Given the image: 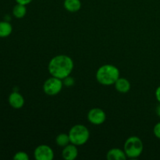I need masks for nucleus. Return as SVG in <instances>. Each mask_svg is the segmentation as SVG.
I'll return each mask as SVG.
<instances>
[{"label": "nucleus", "instance_id": "f03ea898", "mask_svg": "<svg viewBox=\"0 0 160 160\" xmlns=\"http://www.w3.org/2000/svg\"><path fill=\"white\" fill-rule=\"evenodd\" d=\"M120 78V70L112 64H105L100 67L96 72V80L102 85L109 86L115 84Z\"/></svg>", "mask_w": 160, "mask_h": 160}, {"label": "nucleus", "instance_id": "dca6fc26", "mask_svg": "<svg viewBox=\"0 0 160 160\" xmlns=\"http://www.w3.org/2000/svg\"><path fill=\"white\" fill-rule=\"evenodd\" d=\"M13 159L15 160H28L29 159V156L25 152H18L16 153L13 156Z\"/></svg>", "mask_w": 160, "mask_h": 160}, {"label": "nucleus", "instance_id": "6ab92c4d", "mask_svg": "<svg viewBox=\"0 0 160 160\" xmlns=\"http://www.w3.org/2000/svg\"><path fill=\"white\" fill-rule=\"evenodd\" d=\"M17 3H19V4H22V5H25L27 6L28 4L31 3L32 2V0H16Z\"/></svg>", "mask_w": 160, "mask_h": 160}, {"label": "nucleus", "instance_id": "39448f33", "mask_svg": "<svg viewBox=\"0 0 160 160\" xmlns=\"http://www.w3.org/2000/svg\"><path fill=\"white\" fill-rule=\"evenodd\" d=\"M62 86V80L52 76L45 81L43 84V90L46 95H56L61 92Z\"/></svg>", "mask_w": 160, "mask_h": 160}, {"label": "nucleus", "instance_id": "f3484780", "mask_svg": "<svg viewBox=\"0 0 160 160\" xmlns=\"http://www.w3.org/2000/svg\"><path fill=\"white\" fill-rule=\"evenodd\" d=\"M62 83L67 87H71V86H73L74 84V80L70 76H68L64 78V79H62Z\"/></svg>", "mask_w": 160, "mask_h": 160}, {"label": "nucleus", "instance_id": "412c9836", "mask_svg": "<svg viewBox=\"0 0 160 160\" xmlns=\"http://www.w3.org/2000/svg\"><path fill=\"white\" fill-rule=\"evenodd\" d=\"M156 113H157V115L160 117V105L158 106L157 108H156Z\"/></svg>", "mask_w": 160, "mask_h": 160}, {"label": "nucleus", "instance_id": "f8f14e48", "mask_svg": "<svg viewBox=\"0 0 160 160\" xmlns=\"http://www.w3.org/2000/svg\"><path fill=\"white\" fill-rule=\"evenodd\" d=\"M64 8L70 12H76L81 9V0H64Z\"/></svg>", "mask_w": 160, "mask_h": 160}, {"label": "nucleus", "instance_id": "20e7f679", "mask_svg": "<svg viewBox=\"0 0 160 160\" xmlns=\"http://www.w3.org/2000/svg\"><path fill=\"white\" fill-rule=\"evenodd\" d=\"M143 142L137 136L128 138L124 143V152L127 157L135 159L139 157L143 152Z\"/></svg>", "mask_w": 160, "mask_h": 160}, {"label": "nucleus", "instance_id": "6e6552de", "mask_svg": "<svg viewBox=\"0 0 160 160\" xmlns=\"http://www.w3.org/2000/svg\"><path fill=\"white\" fill-rule=\"evenodd\" d=\"M78 156V150L77 145L70 143L67 146L63 147L62 151V156L66 160H73Z\"/></svg>", "mask_w": 160, "mask_h": 160}, {"label": "nucleus", "instance_id": "1a4fd4ad", "mask_svg": "<svg viewBox=\"0 0 160 160\" xmlns=\"http://www.w3.org/2000/svg\"><path fill=\"white\" fill-rule=\"evenodd\" d=\"M9 103L14 109H20L24 105V98L23 95L17 92H13L9 95Z\"/></svg>", "mask_w": 160, "mask_h": 160}, {"label": "nucleus", "instance_id": "2eb2a0df", "mask_svg": "<svg viewBox=\"0 0 160 160\" xmlns=\"http://www.w3.org/2000/svg\"><path fill=\"white\" fill-rule=\"evenodd\" d=\"M56 143L59 147H62V148L67 146L70 143L69 134H65V133H61V134H58L56 138Z\"/></svg>", "mask_w": 160, "mask_h": 160}, {"label": "nucleus", "instance_id": "423d86ee", "mask_svg": "<svg viewBox=\"0 0 160 160\" xmlns=\"http://www.w3.org/2000/svg\"><path fill=\"white\" fill-rule=\"evenodd\" d=\"M34 156L37 160H52L54 158V152L48 145H41L34 149Z\"/></svg>", "mask_w": 160, "mask_h": 160}, {"label": "nucleus", "instance_id": "4468645a", "mask_svg": "<svg viewBox=\"0 0 160 160\" xmlns=\"http://www.w3.org/2000/svg\"><path fill=\"white\" fill-rule=\"evenodd\" d=\"M27 13V8L25 5L17 3L12 9V15L17 19H21L25 17Z\"/></svg>", "mask_w": 160, "mask_h": 160}, {"label": "nucleus", "instance_id": "7ed1b4c3", "mask_svg": "<svg viewBox=\"0 0 160 160\" xmlns=\"http://www.w3.org/2000/svg\"><path fill=\"white\" fill-rule=\"evenodd\" d=\"M70 143L80 146L87 143L90 137V132L84 125L77 124L70 128L69 131Z\"/></svg>", "mask_w": 160, "mask_h": 160}, {"label": "nucleus", "instance_id": "9d476101", "mask_svg": "<svg viewBox=\"0 0 160 160\" xmlns=\"http://www.w3.org/2000/svg\"><path fill=\"white\" fill-rule=\"evenodd\" d=\"M114 86L117 92L123 94L128 93L131 89V83L124 78H119L114 84Z\"/></svg>", "mask_w": 160, "mask_h": 160}, {"label": "nucleus", "instance_id": "a211bd4d", "mask_svg": "<svg viewBox=\"0 0 160 160\" xmlns=\"http://www.w3.org/2000/svg\"><path fill=\"white\" fill-rule=\"evenodd\" d=\"M153 133L157 138L160 139V122L156 123L153 128Z\"/></svg>", "mask_w": 160, "mask_h": 160}, {"label": "nucleus", "instance_id": "0eeeda50", "mask_svg": "<svg viewBox=\"0 0 160 160\" xmlns=\"http://www.w3.org/2000/svg\"><path fill=\"white\" fill-rule=\"evenodd\" d=\"M88 120L94 125H101L106 121V114L100 108H93L88 113Z\"/></svg>", "mask_w": 160, "mask_h": 160}, {"label": "nucleus", "instance_id": "9b49d317", "mask_svg": "<svg viewBox=\"0 0 160 160\" xmlns=\"http://www.w3.org/2000/svg\"><path fill=\"white\" fill-rule=\"evenodd\" d=\"M106 158L109 160H125L127 159V155L124 150L120 148H112L109 150L106 155Z\"/></svg>", "mask_w": 160, "mask_h": 160}, {"label": "nucleus", "instance_id": "f257e3e1", "mask_svg": "<svg viewBox=\"0 0 160 160\" xmlns=\"http://www.w3.org/2000/svg\"><path fill=\"white\" fill-rule=\"evenodd\" d=\"M48 69L52 76L62 80L73 71V61L67 55H58L50 60Z\"/></svg>", "mask_w": 160, "mask_h": 160}, {"label": "nucleus", "instance_id": "aec40b11", "mask_svg": "<svg viewBox=\"0 0 160 160\" xmlns=\"http://www.w3.org/2000/svg\"><path fill=\"white\" fill-rule=\"evenodd\" d=\"M156 99L158 100V102L160 103V86L157 88L156 91Z\"/></svg>", "mask_w": 160, "mask_h": 160}, {"label": "nucleus", "instance_id": "ddd939ff", "mask_svg": "<svg viewBox=\"0 0 160 160\" xmlns=\"http://www.w3.org/2000/svg\"><path fill=\"white\" fill-rule=\"evenodd\" d=\"M12 27L9 22L0 21V38H6L11 34Z\"/></svg>", "mask_w": 160, "mask_h": 160}]
</instances>
